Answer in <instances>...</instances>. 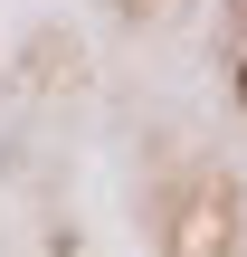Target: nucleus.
Segmentation results:
<instances>
[{
  "label": "nucleus",
  "instance_id": "f257e3e1",
  "mask_svg": "<svg viewBox=\"0 0 247 257\" xmlns=\"http://www.w3.org/2000/svg\"><path fill=\"white\" fill-rule=\"evenodd\" d=\"M238 105H247V57H238Z\"/></svg>",
  "mask_w": 247,
  "mask_h": 257
}]
</instances>
